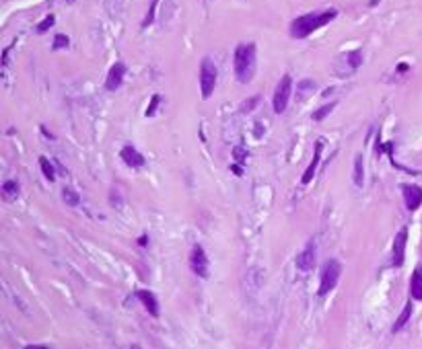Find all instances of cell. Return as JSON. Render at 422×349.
<instances>
[{
  "instance_id": "cell-26",
  "label": "cell",
  "mask_w": 422,
  "mask_h": 349,
  "mask_svg": "<svg viewBox=\"0 0 422 349\" xmlns=\"http://www.w3.org/2000/svg\"><path fill=\"white\" fill-rule=\"evenodd\" d=\"M233 156H235V160H237L239 164H245L249 154H247V150H243L241 146H235V148H233Z\"/></svg>"
},
{
  "instance_id": "cell-6",
  "label": "cell",
  "mask_w": 422,
  "mask_h": 349,
  "mask_svg": "<svg viewBox=\"0 0 422 349\" xmlns=\"http://www.w3.org/2000/svg\"><path fill=\"white\" fill-rule=\"evenodd\" d=\"M189 269L202 279H206L208 273H210L208 271V257H206V253H204V249L200 247V244H196V247L192 249V253H189Z\"/></svg>"
},
{
  "instance_id": "cell-30",
  "label": "cell",
  "mask_w": 422,
  "mask_h": 349,
  "mask_svg": "<svg viewBox=\"0 0 422 349\" xmlns=\"http://www.w3.org/2000/svg\"><path fill=\"white\" fill-rule=\"evenodd\" d=\"M146 240H149V238H146V234H144V237H140V238H138V244H140V247H146V244H149Z\"/></svg>"
},
{
  "instance_id": "cell-9",
  "label": "cell",
  "mask_w": 422,
  "mask_h": 349,
  "mask_svg": "<svg viewBox=\"0 0 422 349\" xmlns=\"http://www.w3.org/2000/svg\"><path fill=\"white\" fill-rule=\"evenodd\" d=\"M404 191V202H406V207L410 212H416V209L422 206V187L414 185V183H408V185L402 187Z\"/></svg>"
},
{
  "instance_id": "cell-29",
  "label": "cell",
  "mask_w": 422,
  "mask_h": 349,
  "mask_svg": "<svg viewBox=\"0 0 422 349\" xmlns=\"http://www.w3.org/2000/svg\"><path fill=\"white\" fill-rule=\"evenodd\" d=\"M231 171H233L235 174H239V177H241V174H243V169H241L239 164H231Z\"/></svg>"
},
{
  "instance_id": "cell-14",
  "label": "cell",
  "mask_w": 422,
  "mask_h": 349,
  "mask_svg": "<svg viewBox=\"0 0 422 349\" xmlns=\"http://www.w3.org/2000/svg\"><path fill=\"white\" fill-rule=\"evenodd\" d=\"M410 294L414 300H422V269H414V273H412V279H410Z\"/></svg>"
},
{
  "instance_id": "cell-11",
  "label": "cell",
  "mask_w": 422,
  "mask_h": 349,
  "mask_svg": "<svg viewBox=\"0 0 422 349\" xmlns=\"http://www.w3.org/2000/svg\"><path fill=\"white\" fill-rule=\"evenodd\" d=\"M321 150H323V140H317V142H315L313 159H311V162H309L307 171L303 173V179H301V183H303V185H309V183L313 181L315 171H317V167H320V160H321Z\"/></svg>"
},
{
  "instance_id": "cell-7",
  "label": "cell",
  "mask_w": 422,
  "mask_h": 349,
  "mask_svg": "<svg viewBox=\"0 0 422 349\" xmlns=\"http://www.w3.org/2000/svg\"><path fill=\"white\" fill-rule=\"evenodd\" d=\"M315 257H317V247H315V240H309L307 247L303 249L297 255L295 259V265L299 271H311L315 267Z\"/></svg>"
},
{
  "instance_id": "cell-15",
  "label": "cell",
  "mask_w": 422,
  "mask_h": 349,
  "mask_svg": "<svg viewBox=\"0 0 422 349\" xmlns=\"http://www.w3.org/2000/svg\"><path fill=\"white\" fill-rule=\"evenodd\" d=\"M315 80L313 78H303V80H299L297 82V97L303 101V99H307L309 97V93H313L315 91Z\"/></svg>"
},
{
  "instance_id": "cell-13",
  "label": "cell",
  "mask_w": 422,
  "mask_h": 349,
  "mask_svg": "<svg viewBox=\"0 0 422 349\" xmlns=\"http://www.w3.org/2000/svg\"><path fill=\"white\" fill-rule=\"evenodd\" d=\"M119 156H122V160L128 164V167H132V169H138V167H142V164H144V156L136 150L134 146H124L122 152H119Z\"/></svg>"
},
{
  "instance_id": "cell-4",
  "label": "cell",
  "mask_w": 422,
  "mask_h": 349,
  "mask_svg": "<svg viewBox=\"0 0 422 349\" xmlns=\"http://www.w3.org/2000/svg\"><path fill=\"white\" fill-rule=\"evenodd\" d=\"M342 275V265L338 259H330L328 263L321 267V282H320V296H328L336 284H338V279Z\"/></svg>"
},
{
  "instance_id": "cell-17",
  "label": "cell",
  "mask_w": 422,
  "mask_h": 349,
  "mask_svg": "<svg viewBox=\"0 0 422 349\" xmlns=\"http://www.w3.org/2000/svg\"><path fill=\"white\" fill-rule=\"evenodd\" d=\"M354 185L356 187H363L365 185V164H363V154H356L354 156Z\"/></svg>"
},
{
  "instance_id": "cell-3",
  "label": "cell",
  "mask_w": 422,
  "mask_h": 349,
  "mask_svg": "<svg viewBox=\"0 0 422 349\" xmlns=\"http://www.w3.org/2000/svg\"><path fill=\"white\" fill-rule=\"evenodd\" d=\"M217 78H219V70L214 66L210 58H204L200 62V91H202V99H210L217 86Z\"/></svg>"
},
{
  "instance_id": "cell-31",
  "label": "cell",
  "mask_w": 422,
  "mask_h": 349,
  "mask_svg": "<svg viewBox=\"0 0 422 349\" xmlns=\"http://www.w3.org/2000/svg\"><path fill=\"white\" fill-rule=\"evenodd\" d=\"M41 132H44V136H46V138H54V136H51V134H50V132H48V129H46V127H44V126H41Z\"/></svg>"
},
{
  "instance_id": "cell-21",
  "label": "cell",
  "mask_w": 422,
  "mask_h": 349,
  "mask_svg": "<svg viewBox=\"0 0 422 349\" xmlns=\"http://www.w3.org/2000/svg\"><path fill=\"white\" fill-rule=\"evenodd\" d=\"M334 109H336V103L323 105V107H320V109H317V111L313 113L311 117H313V121H321V119H325V117H328V115H330V113H332Z\"/></svg>"
},
{
  "instance_id": "cell-22",
  "label": "cell",
  "mask_w": 422,
  "mask_h": 349,
  "mask_svg": "<svg viewBox=\"0 0 422 349\" xmlns=\"http://www.w3.org/2000/svg\"><path fill=\"white\" fill-rule=\"evenodd\" d=\"M346 60H348L350 68H352V70H356L360 64H363V49H354V51H350V54L346 56Z\"/></svg>"
},
{
  "instance_id": "cell-19",
  "label": "cell",
  "mask_w": 422,
  "mask_h": 349,
  "mask_svg": "<svg viewBox=\"0 0 422 349\" xmlns=\"http://www.w3.org/2000/svg\"><path fill=\"white\" fill-rule=\"evenodd\" d=\"M62 199H64V204L70 206V207H76V206L81 204V195L76 193L72 187H64L62 189Z\"/></svg>"
},
{
  "instance_id": "cell-10",
  "label": "cell",
  "mask_w": 422,
  "mask_h": 349,
  "mask_svg": "<svg viewBox=\"0 0 422 349\" xmlns=\"http://www.w3.org/2000/svg\"><path fill=\"white\" fill-rule=\"evenodd\" d=\"M124 76H126V64L124 62H116L114 66H111L107 78H105V89L111 91V93L118 91L119 86H122V82H124Z\"/></svg>"
},
{
  "instance_id": "cell-2",
  "label": "cell",
  "mask_w": 422,
  "mask_h": 349,
  "mask_svg": "<svg viewBox=\"0 0 422 349\" xmlns=\"http://www.w3.org/2000/svg\"><path fill=\"white\" fill-rule=\"evenodd\" d=\"M235 76L241 84L252 82L255 72V43H239L233 56Z\"/></svg>"
},
{
  "instance_id": "cell-16",
  "label": "cell",
  "mask_w": 422,
  "mask_h": 349,
  "mask_svg": "<svg viewBox=\"0 0 422 349\" xmlns=\"http://www.w3.org/2000/svg\"><path fill=\"white\" fill-rule=\"evenodd\" d=\"M410 317H412V300L410 302H406V306H404V310H402V314L398 317V320L393 322V333H400V331L408 325V320H410Z\"/></svg>"
},
{
  "instance_id": "cell-1",
  "label": "cell",
  "mask_w": 422,
  "mask_h": 349,
  "mask_svg": "<svg viewBox=\"0 0 422 349\" xmlns=\"http://www.w3.org/2000/svg\"><path fill=\"white\" fill-rule=\"evenodd\" d=\"M336 16H338V11L336 8H328V11H317V13H307L297 16L295 21L290 23V35L295 39H305L309 37L313 31L325 27L328 23H332Z\"/></svg>"
},
{
  "instance_id": "cell-32",
  "label": "cell",
  "mask_w": 422,
  "mask_h": 349,
  "mask_svg": "<svg viewBox=\"0 0 422 349\" xmlns=\"http://www.w3.org/2000/svg\"><path fill=\"white\" fill-rule=\"evenodd\" d=\"M68 2H74V0H68Z\"/></svg>"
},
{
  "instance_id": "cell-24",
  "label": "cell",
  "mask_w": 422,
  "mask_h": 349,
  "mask_svg": "<svg viewBox=\"0 0 422 349\" xmlns=\"http://www.w3.org/2000/svg\"><path fill=\"white\" fill-rule=\"evenodd\" d=\"M68 43H70V39H68L64 33H58L56 37H54V43H51V48H54V49H64V48H68Z\"/></svg>"
},
{
  "instance_id": "cell-28",
  "label": "cell",
  "mask_w": 422,
  "mask_h": 349,
  "mask_svg": "<svg viewBox=\"0 0 422 349\" xmlns=\"http://www.w3.org/2000/svg\"><path fill=\"white\" fill-rule=\"evenodd\" d=\"M257 103H260V97H257V95H255V97H252V99H249V101H245L243 105H241V111H243V113H247V111H252V109L255 107V105H257Z\"/></svg>"
},
{
  "instance_id": "cell-20",
  "label": "cell",
  "mask_w": 422,
  "mask_h": 349,
  "mask_svg": "<svg viewBox=\"0 0 422 349\" xmlns=\"http://www.w3.org/2000/svg\"><path fill=\"white\" fill-rule=\"evenodd\" d=\"M39 167H41V173H44V177L48 181H54L56 179V171H54V164H51L46 156H39Z\"/></svg>"
},
{
  "instance_id": "cell-23",
  "label": "cell",
  "mask_w": 422,
  "mask_h": 349,
  "mask_svg": "<svg viewBox=\"0 0 422 349\" xmlns=\"http://www.w3.org/2000/svg\"><path fill=\"white\" fill-rule=\"evenodd\" d=\"M54 23H56V16H54V15H48L46 19L41 21V23L37 25V27H35V31H37V33H46L48 29L54 27Z\"/></svg>"
},
{
  "instance_id": "cell-8",
  "label": "cell",
  "mask_w": 422,
  "mask_h": 349,
  "mask_svg": "<svg viewBox=\"0 0 422 349\" xmlns=\"http://www.w3.org/2000/svg\"><path fill=\"white\" fill-rule=\"evenodd\" d=\"M406 244H408V228L404 226L393 238V261H391L393 267H402L404 261H406Z\"/></svg>"
},
{
  "instance_id": "cell-5",
  "label": "cell",
  "mask_w": 422,
  "mask_h": 349,
  "mask_svg": "<svg viewBox=\"0 0 422 349\" xmlns=\"http://www.w3.org/2000/svg\"><path fill=\"white\" fill-rule=\"evenodd\" d=\"M292 93V76L284 74L280 78V82L276 84V91H274V99H272V107L276 113H284L288 107V99Z\"/></svg>"
},
{
  "instance_id": "cell-25",
  "label": "cell",
  "mask_w": 422,
  "mask_h": 349,
  "mask_svg": "<svg viewBox=\"0 0 422 349\" xmlns=\"http://www.w3.org/2000/svg\"><path fill=\"white\" fill-rule=\"evenodd\" d=\"M159 103H161V97H159V95H152V99H151V105H149V107H146L144 115H146V117H152L154 113H157V105H159Z\"/></svg>"
},
{
  "instance_id": "cell-18",
  "label": "cell",
  "mask_w": 422,
  "mask_h": 349,
  "mask_svg": "<svg viewBox=\"0 0 422 349\" xmlns=\"http://www.w3.org/2000/svg\"><path fill=\"white\" fill-rule=\"evenodd\" d=\"M19 191H21V187L17 181H4L2 183V197L6 202H13V199L19 197Z\"/></svg>"
},
{
  "instance_id": "cell-12",
  "label": "cell",
  "mask_w": 422,
  "mask_h": 349,
  "mask_svg": "<svg viewBox=\"0 0 422 349\" xmlns=\"http://www.w3.org/2000/svg\"><path fill=\"white\" fill-rule=\"evenodd\" d=\"M136 298L142 302V306L149 310L151 317H154V318L159 317V300H157V296H154L151 290H138V292H136Z\"/></svg>"
},
{
  "instance_id": "cell-27",
  "label": "cell",
  "mask_w": 422,
  "mask_h": 349,
  "mask_svg": "<svg viewBox=\"0 0 422 349\" xmlns=\"http://www.w3.org/2000/svg\"><path fill=\"white\" fill-rule=\"evenodd\" d=\"M157 4H159V0H152V4H151V11L146 13L144 21H142V27H149V25L152 23V19H154V11H157Z\"/></svg>"
}]
</instances>
